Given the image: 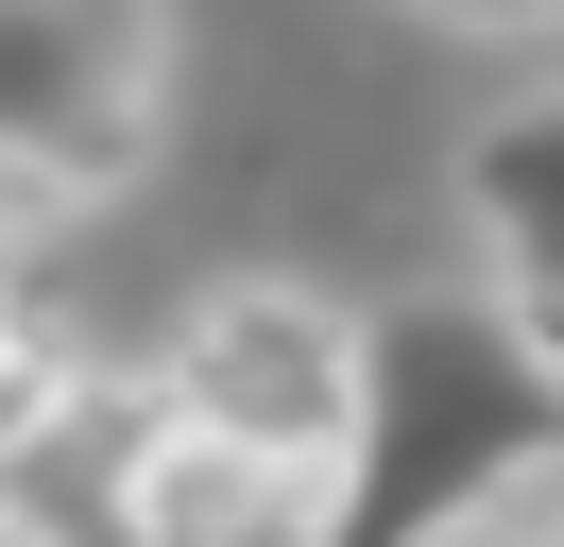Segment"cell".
Wrapping results in <instances>:
<instances>
[{"instance_id":"52a82bcc","label":"cell","mask_w":564,"mask_h":547,"mask_svg":"<svg viewBox=\"0 0 564 547\" xmlns=\"http://www.w3.org/2000/svg\"><path fill=\"white\" fill-rule=\"evenodd\" d=\"M530 342H547V376H564V308H547V325H530Z\"/></svg>"},{"instance_id":"3957f363","label":"cell","mask_w":564,"mask_h":547,"mask_svg":"<svg viewBox=\"0 0 564 547\" xmlns=\"http://www.w3.org/2000/svg\"><path fill=\"white\" fill-rule=\"evenodd\" d=\"M325 428H343V325H308L291 291H240V308L188 325V360H172V444H223V462L308 479Z\"/></svg>"},{"instance_id":"ba28073f","label":"cell","mask_w":564,"mask_h":547,"mask_svg":"<svg viewBox=\"0 0 564 547\" xmlns=\"http://www.w3.org/2000/svg\"><path fill=\"white\" fill-rule=\"evenodd\" d=\"M0 547H52V530H0Z\"/></svg>"},{"instance_id":"277c9868","label":"cell","mask_w":564,"mask_h":547,"mask_svg":"<svg viewBox=\"0 0 564 547\" xmlns=\"http://www.w3.org/2000/svg\"><path fill=\"white\" fill-rule=\"evenodd\" d=\"M462 205H479L496 308H530V325H547V308H564V86H530L513 120H479V154H462Z\"/></svg>"},{"instance_id":"6da1fadb","label":"cell","mask_w":564,"mask_h":547,"mask_svg":"<svg viewBox=\"0 0 564 547\" xmlns=\"http://www.w3.org/2000/svg\"><path fill=\"white\" fill-rule=\"evenodd\" d=\"M343 496L308 547H479L564 479V376L530 308L496 291H393L343 325Z\"/></svg>"},{"instance_id":"8992f818","label":"cell","mask_w":564,"mask_h":547,"mask_svg":"<svg viewBox=\"0 0 564 547\" xmlns=\"http://www.w3.org/2000/svg\"><path fill=\"white\" fill-rule=\"evenodd\" d=\"M479 547H564V513H530V530H479Z\"/></svg>"},{"instance_id":"5b68a950","label":"cell","mask_w":564,"mask_h":547,"mask_svg":"<svg viewBox=\"0 0 564 547\" xmlns=\"http://www.w3.org/2000/svg\"><path fill=\"white\" fill-rule=\"evenodd\" d=\"M411 18H445V34H547L564 0H411Z\"/></svg>"},{"instance_id":"7a4b0ae2","label":"cell","mask_w":564,"mask_h":547,"mask_svg":"<svg viewBox=\"0 0 564 547\" xmlns=\"http://www.w3.org/2000/svg\"><path fill=\"white\" fill-rule=\"evenodd\" d=\"M154 68H172L154 0H0V223L120 189L154 137Z\"/></svg>"}]
</instances>
